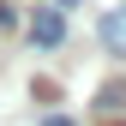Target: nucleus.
<instances>
[{"label":"nucleus","mask_w":126,"mask_h":126,"mask_svg":"<svg viewBox=\"0 0 126 126\" xmlns=\"http://www.w3.org/2000/svg\"><path fill=\"white\" fill-rule=\"evenodd\" d=\"M30 36H36V48H54V42L66 36V18H60L54 6H42V12H36V24H30Z\"/></svg>","instance_id":"1"},{"label":"nucleus","mask_w":126,"mask_h":126,"mask_svg":"<svg viewBox=\"0 0 126 126\" xmlns=\"http://www.w3.org/2000/svg\"><path fill=\"white\" fill-rule=\"evenodd\" d=\"M102 42H108L114 54H126V6H108V12H102Z\"/></svg>","instance_id":"2"},{"label":"nucleus","mask_w":126,"mask_h":126,"mask_svg":"<svg viewBox=\"0 0 126 126\" xmlns=\"http://www.w3.org/2000/svg\"><path fill=\"white\" fill-rule=\"evenodd\" d=\"M42 126H72V120H66V114H48V120H42Z\"/></svg>","instance_id":"3"},{"label":"nucleus","mask_w":126,"mask_h":126,"mask_svg":"<svg viewBox=\"0 0 126 126\" xmlns=\"http://www.w3.org/2000/svg\"><path fill=\"white\" fill-rule=\"evenodd\" d=\"M66 6H78V0H54V12H66Z\"/></svg>","instance_id":"4"}]
</instances>
